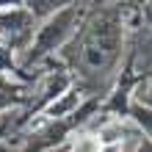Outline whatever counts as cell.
<instances>
[{
	"label": "cell",
	"instance_id": "1",
	"mask_svg": "<svg viewBox=\"0 0 152 152\" xmlns=\"http://www.w3.org/2000/svg\"><path fill=\"white\" fill-rule=\"evenodd\" d=\"M72 152H100V141L91 138V136H83V138H77Z\"/></svg>",
	"mask_w": 152,
	"mask_h": 152
}]
</instances>
